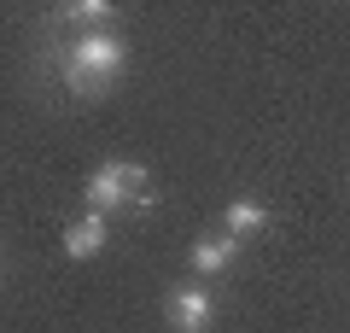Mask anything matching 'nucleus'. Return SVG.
<instances>
[{
	"instance_id": "f257e3e1",
	"label": "nucleus",
	"mask_w": 350,
	"mask_h": 333,
	"mask_svg": "<svg viewBox=\"0 0 350 333\" xmlns=\"http://www.w3.org/2000/svg\"><path fill=\"white\" fill-rule=\"evenodd\" d=\"M129 64V47L117 29H88V36H76L70 59H64V88H76V94H100L105 82H117V71Z\"/></svg>"
},
{
	"instance_id": "f03ea898",
	"label": "nucleus",
	"mask_w": 350,
	"mask_h": 333,
	"mask_svg": "<svg viewBox=\"0 0 350 333\" xmlns=\"http://www.w3.org/2000/svg\"><path fill=\"white\" fill-rule=\"evenodd\" d=\"M140 187H146V170H140V164L105 158L100 170L88 175V210H94V217H111V210H123Z\"/></svg>"
},
{
	"instance_id": "7ed1b4c3",
	"label": "nucleus",
	"mask_w": 350,
	"mask_h": 333,
	"mask_svg": "<svg viewBox=\"0 0 350 333\" xmlns=\"http://www.w3.org/2000/svg\"><path fill=\"white\" fill-rule=\"evenodd\" d=\"M163 310H170V328L175 333H211V321H216V298H211V286H204V281L175 286Z\"/></svg>"
},
{
	"instance_id": "20e7f679",
	"label": "nucleus",
	"mask_w": 350,
	"mask_h": 333,
	"mask_svg": "<svg viewBox=\"0 0 350 333\" xmlns=\"http://www.w3.org/2000/svg\"><path fill=\"white\" fill-rule=\"evenodd\" d=\"M105 234H111V222H105V217H94V210L76 217L70 228H64V258H76V263L100 258V251H105Z\"/></svg>"
},
{
	"instance_id": "39448f33",
	"label": "nucleus",
	"mask_w": 350,
	"mask_h": 333,
	"mask_svg": "<svg viewBox=\"0 0 350 333\" xmlns=\"http://www.w3.org/2000/svg\"><path fill=\"white\" fill-rule=\"evenodd\" d=\"M234 258H239V240H234V234H204V240H193V275H199V281H216Z\"/></svg>"
},
{
	"instance_id": "423d86ee",
	"label": "nucleus",
	"mask_w": 350,
	"mask_h": 333,
	"mask_svg": "<svg viewBox=\"0 0 350 333\" xmlns=\"http://www.w3.org/2000/svg\"><path fill=\"white\" fill-rule=\"evenodd\" d=\"M257 228H269V210H262L257 199H234V205L222 210V234L245 240V234H257Z\"/></svg>"
},
{
	"instance_id": "0eeeda50",
	"label": "nucleus",
	"mask_w": 350,
	"mask_h": 333,
	"mask_svg": "<svg viewBox=\"0 0 350 333\" xmlns=\"http://www.w3.org/2000/svg\"><path fill=\"white\" fill-rule=\"evenodd\" d=\"M64 18H70L76 29H111V6H105V0H76V6H64Z\"/></svg>"
}]
</instances>
